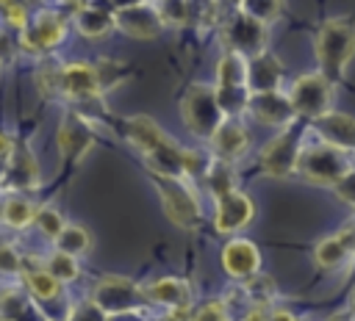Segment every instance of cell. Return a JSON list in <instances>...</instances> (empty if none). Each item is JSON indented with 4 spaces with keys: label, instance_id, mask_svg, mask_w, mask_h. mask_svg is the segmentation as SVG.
Segmentation results:
<instances>
[{
    "label": "cell",
    "instance_id": "obj_1",
    "mask_svg": "<svg viewBox=\"0 0 355 321\" xmlns=\"http://www.w3.org/2000/svg\"><path fill=\"white\" fill-rule=\"evenodd\" d=\"M125 133H128V141L144 155V160H147L153 174L183 177V174L200 169V158L191 149L178 147L150 116L125 119Z\"/></svg>",
    "mask_w": 355,
    "mask_h": 321
},
{
    "label": "cell",
    "instance_id": "obj_2",
    "mask_svg": "<svg viewBox=\"0 0 355 321\" xmlns=\"http://www.w3.org/2000/svg\"><path fill=\"white\" fill-rule=\"evenodd\" d=\"M313 50H316L319 72L330 83H338L344 77L352 55H355V25L344 17L322 22L316 42H313Z\"/></svg>",
    "mask_w": 355,
    "mask_h": 321
},
{
    "label": "cell",
    "instance_id": "obj_3",
    "mask_svg": "<svg viewBox=\"0 0 355 321\" xmlns=\"http://www.w3.org/2000/svg\"><path fill=\"white\" fill-rule=\"evenodd\" d=\"M180 111L186 127L200 138H211L214 130L225 122V111L219 108L214 86H191L180 102Z\"/></svg>",
    "mask_w": 355,
    "mask_h": 321
},
{
    "label": "cell",
    "instance_id": "obj_4",
    "mask_svg": "<svg viewBox=\"0 0 355 321\" xmlns=\"http://www.w3.org/2000/svg\"><path fill=\"white\" fill-rule=\"evenodd\" d=\"M297 169H300L302 177L311 180V183L336 185V183L352 169V163H347L344 149H338V147L322 141L319 147H311V149H302V152H300Z\"/></svg>",
    "mask_w": 355,
    "mask_h": 321
},
{
    "label": "cell",
    "instance_id": "obj_5",
    "mask_svg": "<svg viewBox=\"0 0 355 321\" xmlns=\"http://www.w3.org/2000/svg\"><path fill=\"white\" fill-rule=\"evenodd\" d=\"M153 177H155L166 216L183 230H197L202 221V213H200V202L189 191V185L180 177H169V174H153Z\"/></svg>",
    "mask_w": 355,
    "mask_h": 321
},
{
    "label": "cell",
    "instance_id": "obj_6",
    "mask_svg": "<svg viewBox=\"0 0 355 321\" xmlns=\"http://www.w3.org/2000/svg\"><path fill=\"white\" fill-rule=\"evenodd\" d=\"M67 36V14L58 8H42L31 17L28 28L19 33V47L31 55H44L55 50Z\"/></svg>",
    "mask_w": 355,
    "mask_h": 321
},
{
    "label": "cell",
    "instance_id": "obj_7",
    "mask_svg": "<svg viewBox=\"0 0 355 321\" xmlns=\"http://www.w3.org/2000/svg\"><path fill=\"white\" fill-rule=\"evenodd\" d=\"M330 100H333V83L322 72H305L288 89V102L294 113H302L311 119H319L322 113H327Z\"/></svg>",
    "mask_w": 355,
    "mask_h": 321
},
{
    "label": "cell",
    "instance_id": "obj_8",
    "mask_svg": "<svg viewBox=\"0 0 355 321\" xmlns=\"http://www.w3.org/2000/svg\"><path fill=\"white\" fill-rule=\"evenodd\" d=\"M92 302L100 310H105L108 315H122V313L141 307L147 302V296H144V288L133 285L128 277H103L94 285Z\"/></svg>",
    "mask_w": 355,
    "mask_h": 321
},
{
    "label": "cell",
    "instance_id": "obj_9",
    "mask_svg": "<svg viewBox=\"0 0 355 321\" xmlns=\"http://www.w3.org/2000/svg\"><path fill=\"white\" fill-rule=\"evenodd\" d=\"M225 42H227V50H236L252 58L266 50V25L239 8L225 25Z\"/></svg>",
    "mask_w": 355,
    "mask_h": 321
},
{
    "label": "cell",
    "instance_id": "obj_10",
    "mask_svg": "<svg viewBox=\"0 0 355 321\" xmlns=\"http://www.w3.org/2000/svg\"><path fill=\"white\" fill-rule=\"evenodd\" d=\"M300 130H283L280 136H275L263 149H261V166L266 174L272 177H286L297 169L300 160Z\"/></svg>",
    "mask_w": 355,
    "mask_h": 321
},
{
    "label": "cell",
    "instance_id": "obj_11",
    "mask_svg": "<svg viewBox=\"0 0 355 321\" xmlns=\"http://www.w3.org/2000/svg\"><path fill=\"white\" fill-rule=\"evenodd\" d=\"M114 25L133 39H155L164 28V19L150 3H125L114 8Z\"/></svg>",
    "mask_w": 355,
    "mask_h": 321
},
{
    "label": "cell",
    "instance_id": "obj_12",
    "mask_svg": "<svg viewBox=\"0 0 355 321\" xmlns=\"http://www.w3.org/2000/svg\"><path fill=\"white\" fill-rule=\"evenodd\" d=\"M61 94L69 100H97L103 94L97 66L86 61L61 64Z\"/></svg>",
    "mask_w": 355,
    "mask_h": 321
},
{
    "label": "cell",
    "instance_id": "obj_13",
    "mask_svg": "<svg viewBox=\"0 0 355 321\" xmlns=\"http://www.w3.org/2000/svg\"><path fill=\"white\" fill-rule=\"evenodd\" d=\"M252 213H255L252 199L247 194H241V191H230V194L216 196V219H214V224H216L219 232L230 235V232H239L241 227H247L252 221Z\"/></svg>",
    "mask_w": 355,
    "mask_h": 321
},
{
    "label": "cell",
    "instance_id": "obj_14",
    "mask_svg": "<svg viewBox=\"0 0 355 321\" xmlns=\"http://www.w3.org/2000/svg\"><path fill=\"white\" fill-rule=\"evenodd\" d=\"M211 147H214V155L222 160V163H230V160H239L241 155H247L250 149V133L244 130V125L233 116H225V122L214 130V136L208 138Z\"/></svg>",
    "mask_w": 355,
    "mask_h": 321
},
{
    "label": "cell",
    "instance_id": "obj_15",
    "mask_svg": "<svg viewBox=\"0 0 355 321\" xmlns=\"http://www.w3.org/2000/svg\"><path fill=\"white\" fill-rule=\"evenodd\" d=\"M39 183V163L36 158L31 155L28 147L22 144H14L8 160H6V169H3V188L6 191H28Z\"/></svg>",
    "mask_w": 355,
    "mask_h": 321
},
{
    "label": "cell",
    "instance_id": "obj_16",
    "mask_svg": "<svg viewBox=\"0 0 355 321\" xmlns=\"http://www.w3.org/2000/svg\"><path fill=\"white\" fill-rule=\"evenodd\" d=\"M94 136H92V127L89 122L80 116V113H67L61 119V127H58V149L67 160H78L89 152Z\"/></svg>",
    "mask_w": 355,
    "mask_h": 321
},
{
    "label": "cell",
    "instance_id": "obj_17",
    "mask_svg": "<svg viewBox=\"0 0 355 321\" xmlns=\"http://www.w3.org/2000/svg\"><path fill=\"white\" fill-rule=\"evenodd\" d=\"M250 113L263 122V125H275V127H286L294 122V108L288 102V94L280 91H261L250 97Z\"/></svg>",
    "mask_w": 355,
    "mask_h": 321
},
{
    "label": "cell",
    "instance_id": "obj_18",
    "mask_svg": "<svg viewBox=\"0 0 355 321\" xmlns=\"http://www.w3.org/2000/svg\"><path fill=\"white\" fill-rule=\"evenodd\" d=\"M283 80V66L272 53H258L252 58H247V83L252 94L261 91H277Z\"/></svg>",
    "mask_w": 355,
    "mask_h": 321
},
{
    "label": "cell",
    "instance_id": "obj_19",
    "mask_svg": "<svg viewBox=\"0 0 355 321\" xmlns=\"http://www.w3.org/2000/svg\"><path fill=\"white\" fill-rule=\"evenodd\" d=\"M316 130H319L322 141H327L344 152L355 149V119L352 116L338 113V111H327L316 119Z\"/></svg>",
    "mask_w": 355,
    "mask_h": 321
},
{
    "label": "cell",
    "instance_id": "obj_20",
    "mask_svg": "<svg viewBox=\"0 0 355 321\" xmlns=\"http://www.w3.org/2000/svg\"><path fill=\"white\" fill-rule=\"evenodd\" d=\"M222 263H225V271H227L230 277H250V274L258 271L261 255H258V249H255L250 241L233 238V241L225 246V252H222Z\"/></svg>",
    "mask_w": 355,
    "mask_h": 321
},
{
    "label": "cell",
    "instance_id": "obj_21",
    "mask_svg": "<svg viewBox=\"0 0 355 321\" xmlns=\"http://www.w3.org/2000/svg\"><path fill=\"white\" fill-rule=\"evenodd\" d=\"M144 296L147 302H155V304H166V307H180L186 310L189 302H191V285L186 279H175V277H164V279H155L150 285H144Z\"/></svg>",
    "mask_w": 355,
    "mask_h": 321
},
{
    "label": "cell",
    "instance_id": "obj_22",
    "mask_svg": "<svg viewBox=\"0 0 355 321\" xmlns=\"http://www.w3.org/2000/svg\"><path fill=\"white\" fill-rule=\"evenodd\" d=\"M72 25H75V30L80 33V36H86V39H103V36H108L116 25H114V11H108V8H100V6H92V3H86L75 17H72Z\"/></svg>",
    "mask_w": 355,
    "mask_h": 321
},
{
    "label": "cell",
    "instance_id": "obj_23",
    "mask_svg": "<svg viewBox=\"0 0 355 321\" xmlns=\"http://www.w3.org/2000/svg\"><path fill=\"white\" fill-rule=\"evenodd\" d=\"M352 249H355V227H347V230L324 238L316 246V263L319 266H338L344 257H349Z\"/></svg>",
    "mask_w": 355,
    "mask_h": 321
},
{
    "label": "cell",
    "instance_id": "obj_24",
    "mask_svg": "<svg viewBox=\"0 0 355 321\" xmlns=\"http://www.w3.org/2000/svg\"><path fill=\"white\" fill-rule=\"evenodd\" d=\"M36 205L31 199H25L22 194H8L3 202H0V221L11 230H25L28 224H33L36 219Z\"/></svg>",
    "mask_w": 355,
    "mask_h": 321
},
{
    "label": "cell",
    "instance_id": "obj_25",
    "mask_svg": "<svg viewBox=\"0 0 355 321\" xmlns=\"http://www.w3.org/2000/svg\"><path fill=\"white\" fill-rule=\"evenodd\" d=\"M0 318L3 321H31V318H39V313L25 293L6 291V293H0Z\"/></svg>",
    "mask_w": 355,
    "mask_h": 321
},
{
    "label": "cell",
    "instance_id": "obj_26",
    "mask_svg": "<svg viewBox=\"0 0 355 321\" xmlns=\"http://www.w3.org/2000/svg\"><path fill=\"white\" fill-rule=\"evenodd\" d=\"M53 241H55L58 252H67L72 257H80V255H86L92 249V235L78 224H64V230Z\"/></svg>",
    "mask_w": 355,
    "mask_h": 321
},
{
    "label": "cell",
    "instance_id": "obj_27",
    "mask_svg": "<svg viewBox=\"0 0 355 321\" xmlns=\"http://www.w3.org/2000/svg\"><path fill=\"white\" fill-rule=\"evenodd\" d=\"M25 288H28V293H31L33 299H39V302H50V299H55V296L61 293V282H58L44 266L25 274Z\"/></svg>",
    "mask_w": 355,
    "mask_h": 321
},
{
    "label": "cell",
    "instance_id": "obj_28",
    "mask_svg": "<svg viewBox=\"0 0 355 321\" xmlns=\"http://www.w3.org/2000/svg\"><path fill=\"white\" fill-rule=\"evenodd\" d=\"M44 268L58 279V282H72L75 277H78V260L72 257V255H67V252H53V255H47V260H44Z\"/></svg>",
    "mask_w": 355,
    "mask_h": 321
},
{
    "label": "cell",
    "instance_id": "obj_29",
    "mask_svg": "<svg viewBox=\"0 0 355 321\" xmlns=\"http://www.w3.org/2000/svg\"><path fill=\"white\" fill-rule=\"evenodd\" d=\"M239 8H241L244 14H250V17H255L258 22L269 25V22H275V19L280 17L283 0H244Z\"/></svg>",
    "mask_w": 355,
    "mask_h": 321
},
{
    "label": "cell",
    "instance_id": "obj_30",
    "mask_svg": "<svg viewBox=\"0 0 355 321\" xmlns=\"http://www.w3.org/2000/svg\"><path fill=\"white\" fill-rule=\"evenodd\" d=\"M155 8L164 25H183L189 19V0H158Z\"/></svg>",
    "mask_w": 355,
    "mask_h": 321
},
{
    "label": "cell",
    "instance_id": "obj_31",
    "mask_svg": "<svg viewBox=\"0 0 355 321\" xmlns=\"http://www.w3.org/2000/svg\"><path fill=\"white\" fill-rule=\"evenodd\" d=\"M33 224L47 235V238H55L61 230H64V216L55 210V208H39L36 210V219H33Z\"/></svg>",
    "mask_w": 355,
    "mask_h": 321
},
{
    "label": "cell",
    "instance_id": "obj_32",
    "mask_svg": "<svg viewBox=\"0 0 355 321\" xmlns=\"http://www.w3.org/2000/svg\"><path fill=\"white\" fill-rule=\"evenodd\" d=\"M3 19H6L8 28H14V30L22 33L28 28V22H31V11H28V6L22 0H17V3H11V6L3 8Z\"/></svg>",
    "mask_w": 355,
    "mask_h": 321
},
{
    "label": "cell",
    "instance_id": "obj_33",
    "mask_svg": "<svg viewBox=\"0 0 355 321\" xmlns=\"http://www.w3.org/2000/svg\"><path fill=\"white\" fill-rule=\"evenodd\" d=\"M111 315L105 313V310H100L94 302H80V304H75L72 310H69V315H67V321H108Z\"/></svg>",
    "mask_w": 355,
    "mask_h": 321
},
{
    "label": "cell",
    "instance_id": "obj_34",
    "mask_svg": "<svg viewBox=\"0 0 355 321\" xmlns=\"http://www.w3.org/2000/svg\"><path fill=\"white\" fill-rule=\"evenodd\" d=\"M22 257L11 244H0V274H19Z\"/></svg>",
    "mask_w": 355,
    "mask_h": 321
},
{
    "label": "cell",
    "instance_id": "obj_35",
    "mask_svg": "<svg viewBox=\"0 0 355 321\" xmlns=\"http://www.w3.org/2000/svg\"><path fill=\"white\" fill-rule=\"evenodd\" d=\"M336 194H338L341 199H347L349 205H355V166L336 183Z\"/></svg>",
    "mask_w": 355,
    "mask_h": 321
},
{
    "label": "cell",
    "instance_id": "obj_36",
    "mask_svg": "<svg viewBox=\"0 0 355 321\" xmlns=\"http://www.w3.org/2000/svg\"><path fill=\"white\" fill-rule=\"evenodd\" d=\"M194 321H227V315H225V307L219 302H208L205 307H200Z\"/></svg>",
    "mask_w": 355,
    "mask_h": 321
},
{
    "label": "cell",
    "instance_id": "obj_37",
    "mask_svg": "<svg viewBox=\"0 0 355 321\" xmlns=\"http://www.w3.org/2000/svg\"><path fill=\"white\" fill-rule=\"evenodd\" d=\"M11 149H14V141L0 130V160H8V155H11Z\"/></svg>",
    "mask_w": 355,
    "mask_h": 321
},
{
    "label": "cell",
    "instance_id": "obj_38",
    "mask_svg": "<svg viewBox=\"0 0 355 321\" xmlns=\"http://www.w3.org/2000/svg\"><path fill=\"white\" fill-rule=\"evenodd\" d=\"M269 321H297V318H294V315H288V313H275Z\"/></svg>",
    "mask_w": 355,
    "mask_h": 321
},
{
    "label": "cell",
    "instance_id": "obj_39",
    "mask_svg": "<svg viewBox=\"0 0 355 321\" xmlns=\"http://www.w3.org/2000/svg\"><path fill=\"white\" fill-rule=\"evenodd\" d=\"M330 321H352V318H349V315H347V313H338V315H333V318H330Z\"/></svg>",
    "mask_w": 355,
    "mask_h": 321
},
{
    "label": "cell",
    "instance_id": "obj_40",
    "mask_svg": "<svg viewBox=\"0 0 355 321\" xmlns=\"http://www.w3.org/2000/svg\"><path fill=\"white\" fill-rule=\"evenodd\" d=\"M11 3H17V0H0V8H6V6H11Z\"/></svg>",
    "mask_w": 355,
    "mask_h": 321
},
{
    "label": "cell",
    "instance_id": "obj_41",
    "mask_svg": "<svg viewBox=\"0 0 355 321\" xmlns=\"http://www.w3.org/2000/svg\"><path fill=\"white\" fill-rule=\"evenodd\" d=\"M230 3H236V6H241V3H244V0H230Z\"/></svg>",
    "mask_w": 355,
    "mask_h": 321
},
{
    "label": "cell",
    "instance_id": "obj_42",
    "mask_svg": "<svg viewBox=\"0 0 355 321\" xmlns=\"http://www.w3.org/2000/svg\"><path fill=\"white\" fill-rule=\"evenodd\" d=\"M0 66H3V58H0Z\"/></svg>",
    "mask_w": 355,
    "mask_h": 321
},
{
    "label": "cell",
    "instance_id": "obj_43",
    "mask_svg": "<svg viewBox=\"0 0 355 321\" xmlns=\"http://www.w3.org/2000/svg\"><path fill=\"white\" fill-rule=\"evenodd\" d=\"M0 321H3V318H0Z\"/></svg>",
    "mask_w": 355,
    "mask_h": 321
}]
</instances>
